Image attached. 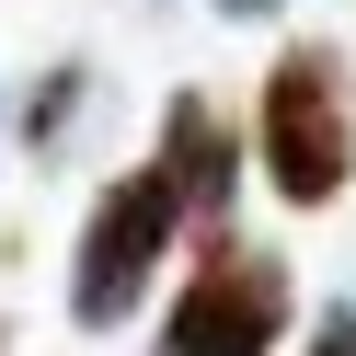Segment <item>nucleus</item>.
Here are the masks:
<instances>
[{"instance_id":"nucleus-1","label":"nucleus","mask_w":356,"mask_h":356,"mask_svg":"<svg viewBox=\"0 0 356 356\" xmlns=\"http://www.w3.org/2000/svg\"><path fill=\"white\" fill-rule=\"evenodd\" d=\"M264 184L287 207H333L356 184V81L333 47H287L264 70Z\"/></svg>"},{"instance_id":"nucleus-2","label":"nucleus","mask_w":356,"mask_h":356,"mask_svg":"<svg viewBox=\"0 0 356 356\" xmlns=\"http://www.w3.org/2000/svg\"><path fill=\"white\" fill-rule=\"evenodd\" d=\"M287 333V253L207 230V253L184 264V299L161 310V356H276Z\"/></svg>"},{"instance_id":"nucleus-3","label":"nucleus","mask_w":356,"mask_h":356,"mask_svg":"<svg viewBox=\"0 0 356 356\" xmlns=\"http://www.w3.org/2000/svg\"><path fill=\"white\" fill-rule=\"evenodd\" d=\"M184 241V218H172V184L161 172H127V184L92 195V218H81V253H70V322H127V310L149 299V276H161V253Z\"/></svg>"},{"instance_id":"nucleus-4","label":"nucleus","mask_w":356,"mask_h":356,"mask_svg":"<svg viewBox=\"0 0 356 356\" xmlns=\"http://www.w3.org/2000/svg\"><path fill=\"white\" fill-rule=\"evenodd\" d=\"M149 172L172 184V218H184V230H230L241 161H230V127H218L207 92H172V104H161V149H149Z\"/></svg>"},{"instance_id":"nucleus-5","label":"nucleus","mask_w":356,"mask_h":356,"mask_svg":"<svg viewBox=\"0 0 356 356\" xmlns=\"http://www.w3.org/2000/svg\"><path fill=\"white\" fill-rule=\"evenodd\" d=\"M81 92H92V70H47V81H35V104H24V138L58 149V138H70V115H81Z\"/></svg>"},{"instance_id":"nucleus-6","label":"nucleus","mask_w":356,"mask_h":356,"mask_svg":"<svg viewBox=\"0 0 356 356\" xmlns=\"http://www.w3.org/2000/svg\"><path fill=\"white\" fill-rule=\"evenodd\" d=\"M299 356H356V310H322V333H310Z\"/></svg>"},{"instance_id":"nucleus-7","label":"nucleus","mask_w":356,"mask_h":356,"mask_svg":"<svg viewBox=\"0 0 356 356\" xmlns=\"http://www.w3.org/2000/svg\"><path fill=\"white\" fill-rule=\"evenodd\" d=\"M218 12H276V0H218Z\"/></svg>"},{"instance_id":"nucleus-8","label":"nucleus","mask_w":356,"mask_h":356,"mask_svg":"<svg viewBox=\"0 0 356 356\" xmlns=\"http://www.w3.org/2000/svg\"><path fill=\"white\" fill-rule=\"evenodd\" d=\"M0 345H12V333H0Z\"/></svg>"}]
</instances>
